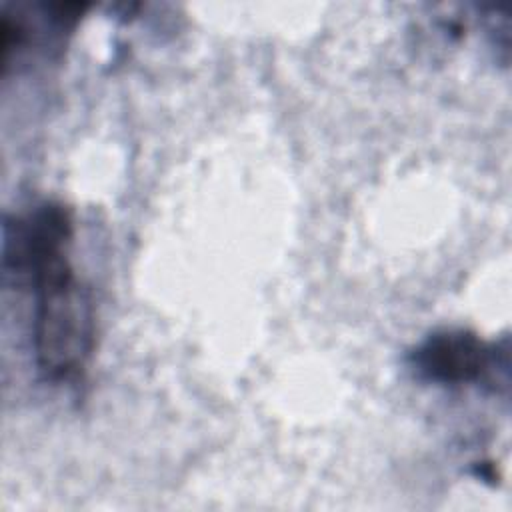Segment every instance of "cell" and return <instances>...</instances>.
<instances>
[{
    "mask_svg": "<svg viewBox=\"0 0 512 512\" xmlns=\"http://www.w3.org/2000/svg\"><path fill=\"white\" fill-rule=\"evenodd\" d=\"M24 284L34 294L32 340L38 370L52 382L78 378L94 352L96 314L70 254L42 264Z\"/></svg>",
    "mask_w": 512,
    "mask_h": 512,
    "instance_id": "6da1fadb",
    "label": "cell"
},
{
    "mask_svg": "<svg viewBox=\"0 0 512 512\" xmlns=\"http://www.w3.org/2000/svg\"><path fill=\"white\" fill-rule=\"evenodd\" d=\"M498 346L484 342L470 330L448 328L430 334L414 352L416 372L436 384L458 386L496 372Z\"/></svg>",
    "mask_w": 512,
    "mask_h": 512,
    "instance_id": "7a4b0ae2",
    "label": "cell"
}]
</instances>
